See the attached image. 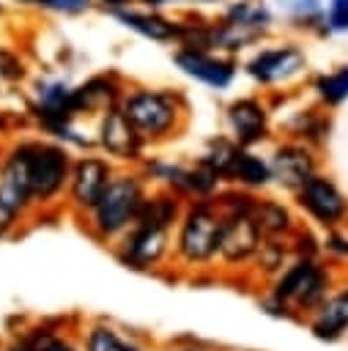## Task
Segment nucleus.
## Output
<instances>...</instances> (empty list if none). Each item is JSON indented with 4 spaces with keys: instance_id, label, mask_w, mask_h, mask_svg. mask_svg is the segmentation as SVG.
Returning a JSON list of instances; mask_svg holds the SVG:
<instances>
[{
    "instance_id": "obj_1",
    "label": "nucleus",
    "mask_w": 348,
    "mask_h": 351,
    "mask_svg": "<svg viewBox=\"0 0 348 351\" xmlns=\"http://www.w3.org/2000/svg\"><path fill=\"white\" fill-rule=\"evenodd\" d=\"M222 211L211 200H197L178 219L175 261L184 266H206L219 258Z\"/></svg>"
},
{
    "instance_id": "obj_2",
    "label": "nucleus",
    "mask_w": 348,
    "mask_h": 351,
    "mask_svg": "<svg viewBox=\"0 0 348 351\" xmlns=\"http://www.w3.org/2000/svg\"><path fill=\"white\" fill-rule=\"evenodd\" d=\"M142 200H145V192H142L140 178L134 176L110 178L104 195L90 208V230L96 233V239L110 241V239L123 236L134 225Z\"/></svg>"
},
{
    "instance_id": "obj_3",
    "label": "nucleus",
    "mask_w": 348,
    "mask_h": 351,
    "mask_svg": "<svg viewBox=\"0 0 348 351\" xmlns=\"http://www.w3.org/2000/svg\"><path fill=\"white\" fill-rule=\"evenodd\" d=\"M33 203L30 192V170H27V145L11 151V156L0 167V239H5L16 219Z\"/></svg>"
},
{
    "instance_id": "obj_4",
    "label": "nucleus",
    "mask_w": 348,
    "mask_h": 351,
    "mask_svg": "<svg viewBox=\"0 0 348 351\" xmlns=\"http://www.w3.org/2000/svg\"><path fill=\"white\" fill-rule=\"evenodd\" d=\"M27 170L33 203L55 200L69 184V156L58 145H27Z\"/></svg>"
},
{
    "instance_id": "obj_5",
    "label": "nucleus",
    "mask_w": 348,
    "mask_h": 351,
    "mask_svg": "<svg viewBox=\"0 0 348 351\" xmlns=\"http://www.w3.org/2000/svg\"><path fill=\"white\" fill-rule=\"evenodd\" d=\"M167 252H170V228H159L148 222H134L121 236V244L115 247V255L123 266L142 269V271L156 269Z\"/></svg>"
},
{
    "instance_id": "obj_6",
    "label": "nucleus",
    "mask_w": 348,
    "mask_h": 351,
    "mask_svg": "<svg viewBox=\"0 0 348 351\" xmlns=\"http://www.w3.org/2000/svg\"><path fill=\"white\" fill-rule=\"evenodd\" d=\"M123 112L132 121V126L140 132V137H162L175 126V99L162 90H137L126 96Z\"/></svg>"
},
{
    "instance_id": "obj_7",
    "label": "nucleus",
    "mask_w": 348,
    "mask_h": 351,
    "mask_svg": "<svg viewBox=\"0 0 348 351\" xmlns=\"http://www.w3.org/2000/svg\"><path fill=\"white\" fill-rule=\"evenodd\" d=\"M263 241L260 228L249 217V208L222 211V239H219V261L225 266H241L255 258Z\"/></svg>"
},
{
    "instance_id": "obj_8",
    "label": "nucleus",
    "mask_w": 348,
    "mask_h": 351,
    "mask_svg": "<svg viewBox=\"0 0 348 351\" xmlns=\"http://www.w3.org/2000/svg\"><path fill=\"white\" fill-rule=\"evenodd\" d=\"M323 291H326L323 271L310 258H304L282 271V277L277 280V285L271 291V299L279 307H285L288 302L296 307H315L323 299Z\"/></svg>"
},
{
    "instance_id": "obj_9",
    "label": "nucleus",
    "mask_w": 348,
    "mask_h": 351,
    "mask_svg": "<svg viewBox=\"0 0 348 351\" xmlns=\"http://www.w3.org/2000/svg\"><path fill=\"white\" fill-rule=\"evenodd\" d=\"M110 178H112V173H110V165L104 159H96V156L79 159L71 167V176H69V197H71V206L90 214V208L104 195Z\"/></svg>"
},
{
    "instance_id": "obj_10",
    "label": "nucleus",
    "mask_w": 348,
    "mask_h": 351,
    "mask_svg": "<svg viewBox=\"0 0 348 351\" xmlns=\"http://www.w3.org/2000/svg\"><path fill=\"white\" fill-rule=\"evenodd\" d=\"M299 197H301V206L323 225H332L337 222L343 214H345V200L343 195L337 192V186L326 178H318V176H310L301 186H299Z\"/></svg>"
},
{
    "instance_id": "obj_11",
    "label": "nucleus",
    "mask_w": 348,
    "mask_h": 351,
    "mask_svg": "<svg viewBox=\"0 0 348 351\" xmlns=\"http://www.w3.org/2000/svg\"><path fill=\"white\" fill-rule=\"evenodd\" d=\"M99 143L107 154L118 156V159H134L140 151V132L132 126V121L126 118L123 110H107L101 118V129H99Z\"/></svg>"
},
{
    "instance_id": "obj_12",
    "label": "nucleus",
    "mask_w": 348,
    "mask_h": 351,
    "mask_svg": "<svg viewBox=\"0 0 348 351\" xmlns=\"http://www.w3.org/2000/svg\"><path fill=\"white\" fill-rule=\"evenodd\" d=\"M269 167H271V178H277L282 186H296V189L312 176V162L307 151L293 148V145L279 148Z\"/></svg>"
},
{
    "instance_id": "obj_13",
    "label": "nucleus",
    "mask_w": 348,
    "mask_h": 351,
    "mask_svg": "<svg viewBox=\"0 0 348 351\" xmlns=\"http://www.w3.org/2000/svg\"><path fill=\"white\" fill-rule=\"evenodd\" d=\"M175 63H178L186 74H192V77H197V80H203V82H208V85H214V88H225V85L233 80V69H230L227 63L214 60V58H208V55H203V52H195V49L178 52V55H175Z\"/></svg>"
},
{
    "instance_id": "obj_14",
    "label": "nucleus",
    "mask_w": 348,
    "mask_h": 351,
    "mask_svg": "<svg viewBox=\"0 0 348 351\" xmlns=\"http://www.w3.org/2000/svg\"><path fill=\"white\" fill-rule=\"evenodd\" d=\"M304 58L296 49H274V52H263L249 63V71L263 80V82H274V80H285L290 74H296L301 69Z\"/></svg>"
},
{
    "instance_id": "obj_15",
    "label": "nucleus",
    "mask_w": 348,
    "mask_h": 351,
    "mask_svg": "<svg viewBox=\"0 0 348 351\" xmlns=\"http://www.w3.org/2000/svg\"><path fill=\"white\" fill-rule=\"evenodd\" d=\"M230 126L241 143H255L266 132V112L258 101H249V99L236 101L230 107Z\"/></svg>"
},
{
    "instance_id": "obj_16",
    "label": "nucleus",
    "mask_w": 348,
    "mask_h": 351,
    "mask_svg": "<svg viewBox=\"0 0 348 351\" xmlns=\"http://www.w3.org/2000/svg\"><path fill=\"white\" fill-rule=\"evenodd\" d=\"M343 329H348V291L332 296L312 324V332L318 337H337Z\"/></svg>"
},
{
    "instance_id": "obj_17",
    "label": "nucleus",
    "mask_w": 348,
    "mask_h": 351,
    "mask_svg": "<svg viewBox=\"0 0 348 351\" xmlns=\"http://www.w3.org/2000/svg\"><path fill=\"white\" fill-rule=\"evenodd\" d=\"M181 219V208L178 200L173 195H156V197H145L137 219L134 222H148V225H159V228H173Z\"/></svg>"
},
{
    "instance_id": "obj_18",
    "label": "nucleus",
    "mask_w": 348,
    "mask_h": 351,
    "mask_svg": "<svg viewBox=\"0 0 348 351\" xmlns=\"http://www.w3.org/2000/svg\"><path fill=\"white\" fill-rule=\"evenodd\" d=\"M249 217L255 219L260 233L269 236V239H274V236H279L290 228V214L279 203H271V200H252L249 203Z\"/></svg>"
},
{
    "instance_id": "obj_19",
    "label": "nucleus",
    "mask_w": 348,
    "mask_h": 351,
    "mask_svg": "<svg viewBox=\"0 0 348 351\" xmlns=\"http://www.w3.org/2000/svg\"><path fill=\"white\" fill-rule=\"evenodd\" d=\"M227 176H233L236 181H241L247 186H263L271 178V167L260 156L238 148L236 156H233V165H230V173Z\"/></svg>"
},
{
    "instance_id": "obj_20",
    "label": "nucleus",
    "mask_w": 348,
    "mask_h": 351,
    "mask_svg": "<svg viewBox=\"0 0 348 351\" xmlns=\"http://www.w3.org/2000/svg\"><path fill=\"white\" fill-rule=\"evenodd\" d=\"M82 351H126V340L110 324H93L85 332Z\"/></svg>"
},
{
    "instance_id": "obj_21",
    "label": "nucleus",
    "mask_w": 348,
    "mask_h": 351,
    "mask_svg": "<svg viewBox=\"0 0 348 351\" xmlns=\"http://www.w3.org/2000/svg\"><path fill=\"white\" fill-rule=\"evenodd\" d=\"M118 19H121V22H126L129 27H134V30H140V33H145V36L156 38V41L175 36V27H173V25H167V22H162V19H153V16H140V14H118Z\"/></svg>"
},
{
    "instance_id": "obj_22",
    "label": "nucleus",
    "mask_w": 348,
    "mask_h": 351,
    "mask_svg": "<svg viewBox=\"0 0 348 351\" xmlns=\"http://www.w3.org/2000/svg\"><path fill=\"white\" fill-rule=\"evenodd\" d=\"M22 343L27 346V351H79L69 337H60L47 329H38V332L22 337Z\"/></svg>"
},
{
    "instance_id": "obj_23",
    "label": "nucleus",
    "mask_w": 348,
    "mask_h": 351,
    "mask_svg": "<svg viewBox=\"0 0 348 351\" xmlns=\"http://www.w3.org/2000/svg\"><path fill=\"white\" fill-rule=\"evenodd\" d=\"M236 151H238L236 145H230V143H225V140H216V143L211 145V151L203 156V165H206L208 170H214L216 176H227Z\"/></svg>"
},
{
    "instance_id": "obj_24",
    "label": "nucleus",
    "mask_w": 348,
    "mask_h": 351,
    "mask_svg": "<svg viewBox=\"0 0 348 351\" xmlns=\"http://www.w3.org/2000/svg\"><path fill=\"white\" fill-rule=\"evenodd\" d=\"M318 90H321V96H323L326 101H332V104L343 101V99L348 96V69H343V71H337V74H329V77H321V80H318Z\"/></svg>"
},
{
    "instance_id": "obj_25",
    "label": "nucleus",
    "mask_w": 348,
    "mask_h": 351,
    "mask_svg": "<svg viewBox=\"0 0 348 351\" xmlns=\"http://www.w3.org/2000/svg\"><path fill=\"white\" fill-rule=\"evenodd\" d=\"M282 258H285V247L277 244V241H266V236H263V241H260V247L255 252L258 266H263V271H279L282 269Z\"/></svg>"
},
{
    "instance_id": "obj_26",
    "label": "nucleus",
    "mask_w": 348,
    "mask_h": 351,
    "mask_svg": "<svg viewBox=\"0 0 348 351\" xmlns=\"http://www.w3.org/2000/svg\"><path fill=\"white\" fill-rule=\"evenodd\" d=\"M329 22H332L337 30H345V27H348V0H332Z\"/></svg>"
},
{
    "instance_id": "obj_27",
    "label": "nucleus",
    "mask_w": 348,
    "mask_h": 351,
    "mask_svg": "<svg viewBox=\"0 0 348 351\" xmlns=\"http://www.w3.org/2000/svg\"><path fill=\"white\" fill-rule=\"evenodd\" d=\"M30 3H41V5H52V8H66V11H77L85 3L82 0H30Z\"/></svg>"
},
{
    "instance_id": "obj_28",
    "label": "nucleus",
    "mask_w": 348,
    "mask_h": 351,
    "mask_svg": "<svg viewBox=\"0 0 348 351\" xmlns=\"http://www.w3.org/2000/svg\"><path fill=\"white\" fill-rule=\"evenodd\" d=\"M282 5L290 11H312L318 5V0H282Z\"/></svg>"
},
{
    "instance_id": "obj_29",
    "label": "nucleus",
    "mask_w": 348,
    "mask_h": 351,
    "mask_svg": "<svg viewBox=\"0 0 348 351\" xmlns=\"http://www.w3.org/2000/svg\"><path fill=\"white\" fill-rule=\"evenodd\" d=\"M0 351H27V346H25L22 340H14V343H8V346H3Z\"/></svg>"
},
{
    "instance_id": "obj_30",
    "label": "nucleus",
    "mask_w": 348,
    "mask_h": 351,
    "mask_svg": "<svg viewBox=\"0 0 348 351\" xmlns=\"http://www.w3.org/2000/svg\"><path fill=\"white\" fill-rule=\"evenodd\" d=\"M126 351H142L137 343H126Z\"/></svg>"
},
{
    "instance_id": "obj_31",
    "label": "nucleus",
    "mask_w": 348,
    "mask_h": 351,
    "mask_svg": "<svg viewBox=\"0 0 348 351\" xmlns=\"http://www.w3.org/2000/svg\"><path fill=\"white\" fill-rule=\"evenodd\" d=\"M178 351H197V348H178Z\"/></svg>"
},
{
    "instance_id": "obj_32",
    "label": "nucleus",
    "mask_w": 348,
    "mask_h": 351,
    "mask_svg": "<svg viewBox=\"0 0 348 351\" xmlns=\"http://www.w3.org/2000/svg\"><path fill=\"white\" fill-rule=\"evenodd\" d=\"M110 3H118V0H110Z\"/></svg>"
}]
</instances>
